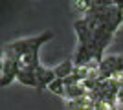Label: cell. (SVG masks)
Masks as SVG:
<instances>
[{
  "label": "cell",
  "instance_id": "cell-1",
  "mask_svg": "<svg viewBox=\"0 0 123 110\" xmlns=\"http://www.w3.org/2000/svg\"><path fill=\"white\" fill-rule=\"evenodd\" d=\"M123 22V2H92L90 9L74 22L77 35V52L74 55L75 66L101 63L105 50L114 33Z\"/></svg>",
  "mask_w": 123,
  "mask_h": 110
},
{
  "label": "cell",
  "instance_id": "cell-2",
  "mask_svg": "<svg viewBox=\"0 0 123 110\" xmlns=\"http://www.w3.org/2000/svg\"><path fill=\"white\" fill-rule=\"evenodd\" d=\"M53 39V31H44L37 37H26V39H18L15 42H9L4 46V53L2 57L6 59H13V61H20L22 57H26L31 52H39L42 44H46L48 41Z\"/></svg>",
  "mask_w": 123,
  "mask_h": 110
},
{
  "label": "cell",
  "instance_id": "cell-3",
  "mask_svg": "<svg viewBox=\"0 0 123 110\" xmlns=\"http://www.w3.org/2000/svg\"><path fill=\"white\" fill-rule=\"evenodd\" d=\"M99 79H112V77H123V53L108 55L98 64Z\"/></svg>",
  "mask_w": 123,
  "mask_h": 110
},
{
  "label": "cell",
  "instance_id": "cell-4",
  "mask_svg": "<svg viewBox=\"0 0 123 110\" xmlns=\"http://www.w3.org/2000/svg\"><path fill=\"white\" fill-rule=\"evenodd\" d=\"M18 70H20V64L13 61V59H6L2 57V72H0V86L6 88L7 84H11L18 75Z\"/></svg>",
  "mask_w": 123,
  "mask_h": 110
},
{
  "label": "cell",
  "instance_id": "cell-5",
  "mask_svg": "<svg viewBox=\"0 0 123 110\" xmlns=\"http://www.w3.org/2000/svg\"><path fill=\"white\" fill-rule=\"evenodd\" d=\"M57 79L55 75V70L53 68H48L44 64H41L39 68H37V92H42V90H46L53 81Z\"/></svg>",
  "mask_w": 123,
  "mask_h": 110
},
{
  "label": "cell",
  "instance_id": "cell-6",
  "mask_svg": "<svg viewBox=\"0 0 123 110\" xmlns=\"http://www.w3.org/2000/svg\"><path fill=\"white\" fill-rule=\"evenodd\" d=\"M17 81L22 83L24 86H31V88H37V70H30L20 66L18 70V75H17Z\"/></svg>",
  "mask_w": 123,
  "mask_h": 110
},
{
  "label": "cell",
  "instance_id": "cell-7",
  "mask_svg": "<svg viewBox=\"0 0 123 110\" xmlns=\"http://www.w3.org/2000/svg\"><path fill=\"white\" fill-rule=\"evenodd\" d=\"M53 70H55L57 79H66V77H70V75L74 73V70H75V64H74L72 59H64L62 63H59L57 66H53Z\"/></svg>",
  "mask_w": 123,
  "mask_h": 110
},
{
  "label": "cell",
  "instance_id": "cell-8",
  "mask_svg": "<svg viewBox=\"0 0 123 110\" xmlns=\"http://www.w3.org/2000/svg\"><path fill=\"white\" fill-rule=\"evenodd\" d=\"M66 106H68V110H88L90 106H94V101L86 95V97H79V99L68 101Z\"/></svg>",
  "mask_w": 123,
  "mask_h": 110
},
{
  "label": "cell",
  "instance_id": "cell-9",
  "mask_svg": "<svg viewBox=\"0 0 123 110\" xmlns=\"http://www.w3.org/2000/svg\"><path fill=\"white\" fill-rule=\"evenodd\" d=\"M48 90H50L51 94L64 97V92H66V84H64V79H55V81H53V83L48 86Z\"/></svg>",
  "mask_w": 123,
  "mask_h": 110
}]
</instances>
